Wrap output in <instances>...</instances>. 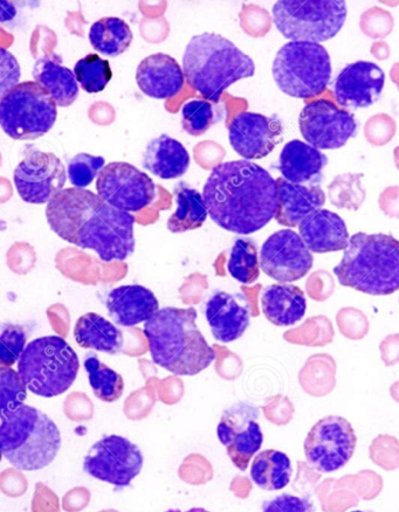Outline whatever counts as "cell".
I'll use <instances>...</instances> for the list:
<instances>
[{"instance_id":"1","label":"cell","mask_w":399,"mask_h":512,"mask_svg":"<svg viewBox=\"0 0 399 512\" xmlns=\"http://www.w3.org/2000/svg\"><path fill=\"white\" fill-rule=\"evenodd\" d=\"M46 219L61 239L92 249L102 261H125L135 251V218L92 191L71 188L59 192L47 204Z\"/></svg>"},{"instance_id":"2","label":"cell","mask_w":399,"mask_h":512,"mask_svg":"<svg viewBox=\"0 0 399 512\" xmlns=\"http://www.w3.org/2000/svg\"><path fill=\"white\" fill-rule=\"evenodd\" d=\"M203 198L219 227L242 235L256 233L270 223L279 203L277 181L245 159L217 165L204 185Z\"/></svg>"},{"instance_id":"3","label":"cell","mask_w":399,"mask_h":512,"mask_svg":"<svg viewBox=\"0 0 399 512\" xmlns=\"http://www.w3.org/2000/svg\"><path fill=\"white\" fill-rule=\"evenodd\" d=\"M195 308H164L144 324L151 358L176 376H196L215 361V351L197 327Z\"/></svg>"},{"instance_id":"4","label":"cell","mask_w":399,"mask_h":512,"mask_svg":"<svg viewBox=\"0 0 399 512\" xmlns=\"http://www.w3.org/2000/svg\"><path fill=\"white\" fill-rule=\"evenodd\" d=\"M189 85L206 101L218 103L227 88L256 73L254 61L216 33L198 34L189 41L183 57Z\"/></svg>"},{"instance_id":"5","label":"cell","mask_w":399,"mask_h":512,"mask_svg":"<svg viewBox=\"0 0 399 512\" xmlns=\"http://www.w3.org/2000/svg\"><path fill=\"white\" fill-rule=\"evenodd\" d=\"M334 274L342 286L373 296L399 290V241L388 234L357 233Z\"/></svg>"},{"instance_id":"6","label":"cell","mask_w":399,"mask_h":512,"mask_svg":"<svg viewBox=\"0 0 399 512\" xmlns=\"http://www.w3.org/2000/svg\"><path fill=\"white\" fill-rule=\"evenodd\" d=\"M2 453L12 466L34 472L57 458L61 433L54 421L36 407L22 405L2 413Z\"/></svg>"},{"instance_id":"7","label":"cell","mask_w":399,"mask_h":512,"mask_svg":"<svg viewBox=\"0 0 399 512\" xmlns=\"http://www.w3.org/2000/svg\"><path fill=\"white\" fill-rule=\"evenodd\" d=\"M79 369L78 355L59 336L34 339L18 362V375L26 389L44 398L64 394L74 384Z\"/></svg>"},{"instance_id":"8","label":"cell","mask_w":399,"mask_h":512,"mask_svg":"<svg viewBox=\"0 0 399 512\" xmlns=\"http://www.w3.org/2000/svg\"><path fill=\"white\" fill-rule=\"evenodd\" d=\"M272 73L281 92L292 98L311 99L326 91L332 62L322 45L290 41L280 48Z\"/></svg>"},{"instance_id":"9","label":"cell","mask_w":399,"mask_h":512,"mask_svg":"<svg viewBox=\"0 0 399 512\" xmlns=\"http://www.w3.org/2000/svg\"><path fill=\"white\" fill-rule=\"evenodd\" d=\"M347 19L342 0H281L273 6V22L291 41L320 44L333 39Z\"/></svg>"},{"instance_id":"10","label":"cell","mask_w":399,"mask_h":512,"mask_svg":"<svg viewBox=\"0 0 399 512\" xmlns=\"http://www.w3.org/2000/svg\"><path fill=\"white\" fill-rule=\"evenodd\" d=\"M57 119V103L36 81L19 83L0 102V124L4 133L16 141L43 137Z\"/></svg>"},{"instance_id":"11","label":"cell","mask_w":399,"mask_h":512,"mask_svg":"<svg viewBox=\"0 0 399 512\" xmlns=\"http://www.w3.org/2000/svg\"><path fill=\"white\" fill-rule=\"evenodd\" d=\"M357 438L350 422L329 415L316 422L305 440L309 466L321 473H333L347 465L355 453Z\"/></svg>"},{"instance_id":"12","label":"cell","mask_w":399,"mask_h":512,"mask_svg":"<svg viewBox=\"0 0 399 512\" xmlns=\"http://www.w3.org/2000/svg\"><path fill=\"white\" fill-rule=\"evenodd\" d=\"M143 462L140 448L132 441L108 435L89 449L84 470L95 479L125 488L141 473Z\"/></svg>"},{"instance_id":"13","label":"cell","mask_w":399,"mask_h":512,"mask_svg":"<svg viewBox=\"0 0 399 512\" xmlns=\"http://www.w3.org/2000/svg\"><path fill=\"white\" fill-rule=\"evenodd\" d=\"M96 191L110 206L127 213L146 209L156 198L153 179L126 162L106 165L96 181Z\"/></svg>"},{"instance_id":"14","label":"cell","mask_w":399,"mask_h":512,"mask_svg":"<svg viewBox=\"0 0 399 512\" xmlns=\"http://www.w3.org/2000/svg\"><path fill=\"white\" fill-rule=\"evenodd\" d=\"M299 126L305 141L321 150L345 147L357 133L354 115L325 99L308 103L302 109Z\"/></svg>"},{"instance_id":"15","label":"cell","mask_w":399,"mask_h":512,"mask_svg":"<svg viewBox=\"0 0 399 512\" xmlns=\"http://www.w3.org/2000/svg\"><path fill=\"white\" fill-rule=\"evenodd\" d=\"M16 189L20 198L29 204H48L63 191L66 170L63 162L52 152L32 151L15 170Z\"/></svg>"},{"instance_id":"16","label":"cell","mask_w":399,"mask_h":512,"mask_svg":"<svg viewBox=\"0 0 399 512\" xmlns=\"http://www.w3.org/2000/svg\"><path fill=\"white\" fill-rule=\"evenodd\" d=\"M259 410L250 404L238 403L227 408L220 419L217 434L226 447L233 465L245 470L264 442L258 422Z\"/></svg>"},{"instance_id":"17","label":"cell","mask_w":399,"mask_h":512,"mask_svg":"<svg viewBox=\"0 0 399 512\" xmlns=\"http://www.w3.org/2000/svg\"><path fill=\"white\" fill-rule=\"evenodd\" d=\"M314 264L312 252L300 234L292 230L275 232L260 251V267L280 283L304 279Z\"/></svg>"},{"instance_id":"18","label":"cell","mask_w":399,"mask_h":512,"mask_svg":"<svg viewBox=\"0 0 399 512\" xmlns=\"http://www.w3.org/2000/svg\"><path fill=\"white\" fill-rule=\"evenodd\" d=\"M282 124L275 117L244 112L232 120L229 140L233 150L245 161L271 154L282 141Z\"/></svg>"},{"instance_id":"19","label":"cell","mask_w":399,"mask_h":512,"mask_svg":"<svg viewBox=\"0 0 399 512\" xmlns=\"http://www.w3.org/2000/svg\"><path fill=\"white\" fill-rule=\"evenodd\" d=\"M385 74L370 61H357L342 69L334 82V98L345 109L373 106L380 100Z\"/></svg>"},{"instance_id":"20","label":"cell","mask_w":399,"mask_h":512,"mask_svg":"<svg viewBox=\"0 0 399 512\" xmlns=\"http://www.w3.org/2000/svg\"><path fill=\"white\" fill-rule=\"evenodd\" d=\"M205 318L218 342H235L249 328L250 303L240 294L216 292L205 303Z\"/></svg>"},{"instance_id":"21","label":"cell","mask_w":399,"mask_h":512,"mask_svg":"<svg viewBox=\"0 0 399 512\" xmlns=\"http://www.w3.org/2000/svg\"><path fill=\"white\" fill-rule=\"evenodd\" d=\"M136 82L149 98L167 100L183 91L185 75L176 59L156 53L141 61L136 71Z\"/></svg>"},{"instance_id":"22","label":"cell","mask_w":399,"mask_h":512,"mask_svg":"<svg viewBox=\"0 0 399 512\" xmlns=\"http://www.w3.org/2000/svg\"><path fill=\"white\" fill-rule=\"evenodd\" d=\"M106 306L115 323L126 328L148 322L160 310L155 294L139 285L110 290Z\"/></svg>"},{"instance_id":"23","label":"cell","mask_w":399,"mask_h":512,"mask_svg":"<svg viewBox=\"0 0 399 512\" xmlns=\"http://www.w3.org/2000/svg\"><path fill=\"white\" fill-rule=\"evenodd\" d=\"M299 232L309 251L318 254L346 251L350 240L345 220L323 209L302 221Z\"/></svg>"},{"instance_id":"24","label":"cell","mask_w":399,"mask_h":512,"mask_svg":"<svg viewBox=\"0 0 399 512\" xmlns=\"http://www.w3.org/2000/svg\"><path fill=\"white\" fill-rule=\"evenodd\" d=\"M277 185L279 203L275 219L282 226H299L326 203L325 192L319 185L293 184L282 177L277 179Z\"/></svg>"},{"instance_id":"25","label":"cell","mask_w":399,"mask_h":512,"mask_svg":"<svg viewBox=\"0 0 399 512\" xmlns=\"http://www.w3.org/2000/svg\"><path fill=\"white\" fill-rule=\"evenodd\" d=\"M143 166L150 174L170 181L185 175L190 166V155L181 142L168 135H161L147 145Z\"/></svg>"},{"instance_id":"26","label":"cell","mask_w":399,"mask_h":512,"mask_svg":"<svg viewBox=\"0 0 399 512\" xmlns=\"http://www.w3.org/2000/svg\"><path fill=\"white\" fill-rule=\"evenodd\" d=\"M260 301L267 320L277 327L297 324L307 310L305 293L298 286L287 283L266 287Z\"/></svg>"},{"instance_id":"27","label":"cell","mask_w":399,"mask_h":512,"mask_svg":"<svg viewBox=\"0 0 399 512\" xmlns=\"http://www.w3.org/2000/svg\"><path fill=\"white\" fill-rule=\"evenodd\" d=\"M328 163L319 149L298 140L288 142L282 149L279 171L282 178L293 184L311 183L319 178Z\"/></svg>"},{"instance_id":"28","label":"cell","mask_w":399,"mask_h":512,"mask_svg":"<svg viewBox=\"0 0 399 512\" xmlns=\"http://www.w3.org/2000/svg\"><path fill=\"white\" fill-rule=\"evenodd\" d=\"M57 57H44L37 60L33 68V78L51 96L59 107H70L79 98L77 76L58 62Z\"/></svg>"},{"instance_id":"29","label":"cell","mask_w":399,"mask_h":512,"mask_svg":"<svg viewBox=\"0 0 399 512\" xmlns=\"http://www.w3.org/2000/svg\"><path fill=\"white\" fill-rule=\"evenodd\" d=\"M74 337L80 348L94 349L109 355L119 354L125 343L121 330L95 313L79 318L75 323Z\"/></svg>"},{"instance_id":"30","label":"cell","mask_w":399,"mask_h":512,"mask_svg":"<svg viewBox=\"0 0 399 512\" xmlns=\"http://www.w3.org/2000/svg\"><path fill=\"white\" fill-rule=\"evenodd\" d=\"M293 468L290 458L285 453L267 449L254 458L251 477L260 489L277 491L290 484Z\"/></svg>"},{"instance_id":"31","label":"cell","mask_w":399,"mask_h":512,"mask_svg":"<svg viewBox=\"0 0 399 512\" xmlns=\"http://www.w3.org/2000/svg\"><path fill=\"white\" fill-rule=\"evenodd\" d=\"M175 197L177 209L168 220V230L173 233H185L202 227L209 216L203 195L181 183L176 186Z\"/></svg>"},{"instance_id":"32","label":"cell","mask_w":399,"mask_h":512,"mask_svg":"<svg viewBox=\"0 0 399 512\" xmlns=\"http://www.w3.org/2000/svg\"><path fill=\"white\" fill-rule=\"evenodd\" d=\"M130 26L118 17H106L95 22L89 31V41L94 50L107 57H119L133 43Z\"/></svg>"},{"instance_id":"33","label":"cell","mask_w":399,"mask_h":512,"mask_svg":"<svg viewBox=\"0 0 399 512\" xmlns=\"http://www.w3.org/2000/svg\"><path fill=\"white\" fill-rule=\"evenodd\" d=\"M85 369L96 398L105 403H114L121 398L125 382L118 372L110 369L96 356L86 358Z\"/></svg>"},{"instance_id":"34","label":"cell","mask_w":399,"mask_h":512,"mask_svg":"<svg viewBox=\"0 0 399 512\" xmlns=\"http://www.w3.org/2000/svg\"><path fill=\"white\" fill-rule=\"evenodd\" d=\"M260 268L257 245L250 239H238L227 262V271L232 278L244 285H252L259 279Z\"/></svg>"},{"instance_id":"35","label":"cell","mask_w":399,"mask_h":512,"mask_svg":"<svg viewBox=\"0 0 399 512\" xmlns=\"http://www.w3.org/2000/svg\"><path fill=\"white\" fill-rule=\"evenodd\" d=\"M74 74L80 86L89 94H98L105 91L113 78L112 68L108 60L102 59L98 54H88L80 59L74 67Z\"/></svg>"},{"instance_id":"36","label":"cell","mask_w":399,"mask_h":512,"mask_svg":"<svg viewBox=\"0 0 399 512\" xmlns=\"http://www.w3.org/2000/svg\"><path fill=\"white\" fill-rule=\"evenodd\" d=\"M363 175L346 174L337 176L329 185V197L340 209L357 210L366 198L362 186Z\"/></svg>"},{"instance_id":"37","label":"cell","mask_w":399,"mask_h":512,"mask_svg":"<svg viewBox=\"0 0 399 512\" xmlns=\"http://www.w3.org/2000/svg\"><path fill=\"white\" fill-rule=\"evenodd\" d=\"M216 122V109L209 101L191 100L182 109L183 129L189 135L201 136Z\"/></svg>"},{"instance_id":"38","label":"cell","mask_w":399,"mask_h":512,"mask_svg":"<svg viewBox=\"0 0 399 512\" xmlns=\"http://www.w3.org/2000/svg\"><path fill=\"white\" fill-rule=\"evenodd\" d=\"M105 168V158L89 154H79L68 163L67 176L75 189L86 190L87 186L91 185Z\"/></svg>"},{"instance_id":"39","label":"cell","mask_w":399,"mask_h":512,"mask_svg":"<svg viewBox=\"0 0 399 512\" xmlns=\"http://www.w3.org/2000/svg\"><path fill=\"white\" fill-rule=\"evenodd\" d=\"M26 387L18 372L2 366L0 370V410L8 412L24 405Z\"/></svg>"},{"instance_id":"40","label":"cell","mask_w":399,"mask_h":512,"mask_svg":"<svg viewBox=\"0 0 399 512\" xmlns=\"http://www.w3.org/2000/svg\"><path fill=\"white\" fill-rule=\"evenodd\" d=\"M26 334L19 325H3L0 336V361L3 366H10L19 362L26 349Z\"/></svg>"},{"instance_id":"41","label":"cell","mask_w":399,"mask_h":512,"mask_svg":"<svg viewBox=\"0 0 399 512\" xmlns=\"http://www.w3.org/2000/svg\"><path fill=\"white\" fill-rule=\"evenodd\" d=\"M180 479L191 486H203L213 479V469L202 455L194 454L185 459L178 469Z\"/></svg>"},{"instance_id":"42","label":"cell","mask_w":399,"mask_h":512,"mask_svg":"<svg viewBox=\"0 0 399 512\" xmlns=\"http://www.w3.org/2000/svg\"><path fill=\"white\" fill-rule=\"evenodd\" d=\"M394 20L389 12L374 8L363 13L361 27L364 33L371 38L387 37L392 30Z\"/></svg>"},{"instance_id":"43","label":"cell","mask_w":399,"mask_h":512,"mask_svg":"<svg viewBox=\"0 0 399 512\" xmlns=\"http://www.w3.org/2000/svg\"><path fill=\"white\" fill-rule=\"evenodd\" d=\"M263 512H315V507L309 496L282 494L265 502Z\"/></svg>"},{"instance_id":"44","label":"cell","mask_w":399,"mask_h":512,"mask_svg":"<svg viewBox=\"0 0 399 512\" xmlns=\"http://www.w3.org/2000/svg\"><path fill=\"white\" fill-rule=\"evenodd\" d=\"M396 124L388 115H376L366 124V137L374 145H383L395 135Z\"/></svg>"},{"instance_id":"45","label":"cell","mask_w":399,"mask_h":512,"mask_svg":"<svg viewBox=\"0 0 399 512\" xmlns=\"http://www.w3.org/2000/svg\"><path fill=\"white\" fill-rule=\"evenodd\" d=\"M32 512H60V501L57 494L44 483L36 484L32 505Z\"/></svg>"},{"instance_id":"46","label":"cell","mask_w":399,"mask_h":512,"mask_svg":"<svg viewBox=\"0 0 399 512\" xmlns=\"http://www.w3.org/2000/svg\"><path fill=\"white\" fill-rule=\"evenodd\" d=\"M2 98L17 87L20 79V67L13 55L2 48Z\"/></svg>"},{"instance_id":"47","label":"cell","mask_w":399,"mask_h":512,"mask_svg":"<svg viewBox=\"0 0 399 512\" xmlns=\"http://www.w3.org/2000/svg\"><path fill=\"white\" fill-rule=\"evenodd\" d=\"M27 487H29V484H27L26 477L16 469L4 470L2 476H0V488L6 496H23Z\"/></svg>"},{"instance_id":"48","label":"cell","mask_w":399,"mask_h":512,"mask_svg":"<svg viewBox=\"0 0 399 512\" xmlns=\"http://www.w3.org/2000/svg\"><path fill=\"white\" fill-rule=\"evenodd\" d=\"M91 502V493L84 487L73 488L63 498V508L67 512H80Z\"/></svg>"},{"instance_id":"49","label":"cell","mask_w":399,"mask_h":512,"mask_svg":"<svg viewBox=\"0 0 399 512\" xmlns=\"http://www.w3.org/2000/svg\"><path fill=\"white\" fill-rule=\"evenodd\" d=\"M391 78L399 86V64H396L391 71Z\"/></svg>"},{"instance_id":"50","label":"cell","mask_w":399,"mask_h":512,"mask_svg":"<svg viewBox=\"0 0 399 512\" xmlns=\"http://www.w3.org/2000/svg\"><path fill=\"white\" fill-rule=\"evenodd\" d=\"M165 512H183V511L175 509V510H168ZM184 512H210V511L203 509V508H192V509H190L188 511H184Z\"/></svg>"},{"instance_id":"51","label":"cell","mask_w":399,"mask_h":512,"mask_svg":"<svg viewBox=\"0 0 399 512\" xmlns=\"http://www.w3.org/2000/svg\"><path fill=\"white\" fill-rule=\"evenodd\" d=\"M395 159H396L397 168L399 169V148H397L395 150Z\"/></svg>"},{"instance_id":"52","label":"cell","mask_w":399,"mask_h":512,"mask_svg":"<svg viewBox=\"0 0 399 512\" xmlns=\"http://www.w3.org/2000/svg\"><path fill=\"white\" fill-rule=\"evenodd\" d=\"M100 512H119V511H116V510H105V511H100Z\"/></svg>"},{"instance_id":"53","label":"cell","mask_w":399,"mask_h":512,"mask_svg":"<svg viewBox=\"0 0 399 512\" xmlns=\"http://www.w3.org/2000/svg\"><path fill=\"white\" fill-rule=\"evenodd\" d=\"M352 512H373V511H362V510H355V511H352Z\"/></svg>"}]
</instances>
